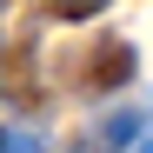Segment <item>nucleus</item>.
I'll return each mask as SVG.
<instances>
[{"mask_svg":"<svg viewBox=\"0 0 153 153\" xmlns=\"http://www.w3.org/2000/svg\"><path fill=\"white\" fill-rule=\"evenodd\" d=\"M126 73H133V47H120V40H107L93 53V73H87V87H120Z\"/></svg>","mask_w":153,"mask_h":153,"instance_id":"obj_1","label":"nucleus"},{"mask_svg":"<svg viewBox=\"0 0 153 153\" xmlns=\"http://www.w3.org/2000/svg\"><path fill=\"white\" fill-rule=\"evenodd\" d=\"M140 133H146V113H113L107 126H100L107 146H140Z\"/></svg>","mask_w":153,"mask_h":153,"instance_id":"obj_2","label":"nucleus"},{"mask_svg":"<svg viewBox=\"0 0 153 153\" xmlns=\"http://www.w3.org/2000/svg\"><path fill=\"white\" fill-rule=\"evenodd\" d=\"M0 153H47L33 133H20V126H7V133H0Z\"/></svg>","mask_w":153,"mask_h":153,"instance_id":"obj_3","label":"nucleus"},{"mask_svg":"<svg viewBox=\"0 0 153 153\" xmlns=\"http://www.w3.org/2000/svg\"><path fill=\"white\" fill-rule=\"evenodd\" d=\"M100 7H107V0H53L60 20H87V13H100Z\"/></svg>","mask_w":153,"mask_h":153,"instance_id":"obj_4","label":"nucleus"},{"mask_svg":"<svg viewBox=\"0 0 153 153\" xmlns=\"http://www.w3.org/2000/svg\"><path fill=\"white\" fill-rule=\"evenodd\" d=\"M133 153H153V140H140V146H133Z\"/></svg>","mask_w":153,"mask_h":153,"instance_id":"obj_5","label":"nucleus"}]
</instances>
